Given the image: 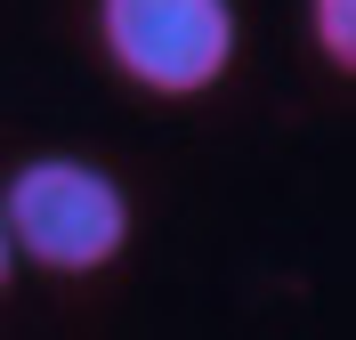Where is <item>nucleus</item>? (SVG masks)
<instances>
[{
	"instance_id": "obj_1",
	"label": "nucleus",
	"mask_w": 356,
	"mask_h": 340,
	"mask_svg": "<svg viewBox=\"0 0 356 340\" xmlns=\"http://www.w3.org/2000/svg\"><path fill=\"white\" fill-rule=\"evenodd\" d=\"M0 211H8L17 259H33V268H49V275L113 268V259L130 251V227H138L122 179H113L106 162H81V154H33L17 179H8Z\"/></svg>"
},
{
	"instance_id": "obj_2",
	"label": "nucleus",
	"mask_w": 356,
	"mask_h": 340,
	"mask_svg": "<svg viewBox=\"0 0 356 340\" xmlns=\"http://www.w3.org/2000/svg\"><path fill=\"white\" fill-rule=\"evenodd\" d=\"M106 65L146 97H211L243 57L235 0H97Z\"/></svg>"
},
{
	"instance_id": "obj_3",
	"label": "nucleus",
	"mask_w": 356,
	"mask_h": 340,
	"mask_svg": "<svg viewBox=\"0 0 356 340\" xmlns=\"http://www.w3.org/2000/svg\"><path fill=\"white\" fill-rule=\"evenodd\" d=\"M308 41L332 73H356V0H308Z\"/></svg>"
},
{
	"instance_id": "obj_4",
	"label": "nucleus",
	"mask_w": 356,
	"mask_h": 340,
	"mask_svg": "<svg viewBox=\"0 0 356 340\" xmlns=\"http://www.w3.org/2000/svg\"><path fill=\"white\" fill-rule=\"evenodd\" d=\"M8 275H17V235H8V211H0V292H8Z\"/></svg>"
}]
</instances>
